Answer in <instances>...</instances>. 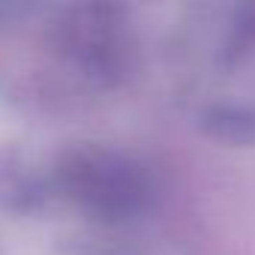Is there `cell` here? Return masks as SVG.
Here are the masks:
<instances>
[{"instance_id": "obj_2", "label": "cell", "mask_w": 255, "mask_h": 255, "mask_svg": "<svg viewBox=\"0 0 255 255\" xmlns=\"http://www.w3.org/2000/svg\"><path fill=\"white\" fill-rule=\"evenodd\" d=\"M57 39L63 54L96 81H114L126 66V24L114 6H75L63 18Z\"/></svg>"}, {"instance_id": "obj_3", "label": "cell", "mask_w": 255, "mask_h": 255, "mask_svg": "<svg viewBox=\"0 0 255 255\" xmlns=\"http://www.w3.org/2000/svg\"><path fill=\"white\" fill-rule=\"evenodd\" d=\"M3 12H9V6H0V15H3Z\"/></svg>"}, {"instance_id": "obj_1", "label": "cell", "mask_w": 255, "mask_h": 255, "mask_svg": "<svg viewBox=\"0 0 255 255\" xmlns=\"http://www.w3.org/2000/svg\"><path fill=\"white\" fill-rule=\"evenodd\" d=\"M57 189L93 219L123 222L147 210L153 198V177L129 153L84 144L60 156Z\"/></svg>"}]
</instances>
